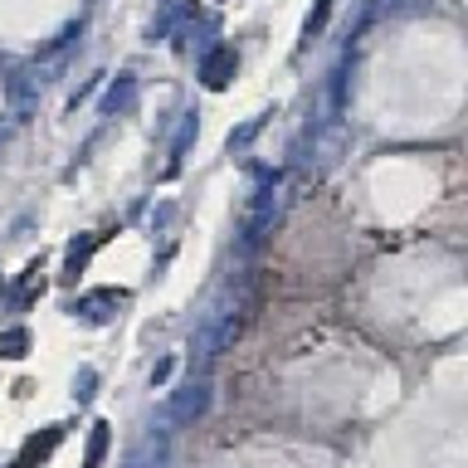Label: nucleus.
<instances>
[{"label":"nucleus","mask_w":468,"mask_h":468,"mask_svg":"<svg viewBox=\"0 0 468 468\" xmlns=\"http://www.w3.org/2000/svg\"><path fill=\"white\" fill-rule=\"evenodd\" d=\"M122 468H171V439H166V430H152V434H142L137 444L127 449Z\"/></svg>","instance_id":"0eeeda50"},{"label":"nucleus","mask_w":468,"mask_h":468,"mask_svg":"<svg viewBox=\"0 0 468 468\" xmlns=\"http://www.w3.org/2000/svg\"><path fill=\"white\" fill-rule=\"evenodd\" d=\"M234 336H239V303H229V298H219L210 313L200 317V327H196V342H190V351H196L200 361H215L219 351H229L234 346Z\"/></svg>","instance_id":"f257e3e1"},{"label":"nucleus","mask_w":468,"mask_h":468,"mask_svg":"<svg viewBox=\"0 0 468 468\" xmlns=\"http://www.w3.org/2000/svg\"><path fill=\"white\" fill-rule=\"evenodd\" d=\"M93 249H98V234H88L83 244H73V249H69V263H64V273H69V278H73V273H83V263H88V254H93Z\"/></svg>","instance_id":"ddd939ff"},{"label":"nucleus","mask_w":468,"mask_h":468,"mask_svg":"<svg viewBox=\"0 0 468 468\" xmlns=\"http://www.w3.org/2000/svg\"><path fill=\"white\" fill-rule=\"evenodd\" d=\"M234 69H239V54H234V44H210V49H205V58H200V79H205V88H210V93L229 88Z\"/></svg>","instance_id":"423d86ee"},{"label":"nucleus","mask_w":468,"mask_h":468,"mask_svg":"<svg viewBox=\"0 0 468 468\" xmlns=\"http://www.w3.org/2000/svg\"><path fill=\"white\" fill-rule=\"evenodd\" d=\"M93 386H98V376L83 366V371L73 376V400H79V405H88V400H93Z\"/></svg>","instance_id":"2eb2a0df"},{"label":"nucleus","mask_w":468,"mask_h":468,"mask_svg":"<svg viewBox=\"0 0 468 468\" xmlns=\"http://www.w3.org/2000/svg\"><path fill=\"white\" fill-rule=\"evenodd\" d=\"M25 351H29V332H25V327L0 332V356H5V361H20Z\"/></svg>","instance_id":"f8f14e48"},{"label":"nucleus","mask_w":468,"mask_h":468,"mask_svg":"<svg viewBox=\"0 0 468 468\" xmlns=\"http://www.w3.org/2000/svg\"><path fill=\"white\" fill-rule=\"evenodd\" d=\"M327 15H332V0H317V10L307 15V25H303V35L313 39V35H322V25H327Z\"/></svg>","instance_id":"dca6fc26"},{"label":"nucleus","mask_w":468,"mask_h":468,"mask_svg":"<svg viewBox=\"0 0 468 468\" xmlns=\"http://www.w3.org/2000/svg\"><path fill=\"white\" fill-rule=\"evenodd\" d=\"M196 132H200L196 112H186V122H181V132H176V142H171V166H166V171H176V166H181V156L190 152V142H196Z\"/></svg>","instance_id":"9d476101"},{"label":"nucleus","mask_w":468,"mask_h":468,"mask_svg":"<svg viewBox=\"0 0 468 468\" xmlns=\"http://www.w3.org/2000/svg\"><path fill=\"white\" fill-rule=\"evenodd\" d=\"M0 146H5V127H0Z\"/></svg>","instance_id":"6ab92c4d"},{"label":"nucleus","mask_w":468,"mask_h":468,"mask_svg":"<svg viewBox=\"0 0 468 468\" xmlns=\"http://www.w3.org/2000/svg\"><path fill=\"white\" fill-rule=\"evenodd\" d=\"M166 376H171V361H156V371H152V386H161Z\"/></svg>","instance_id":"a211bd4d"},{"label":"nucleus","mask_w":468,"mask_h":468,"mask_svg":"<svg viewBox=\"0 0 468 468\" xmlns=\"http://www.w3.org/2000/svg\"><path fill=\"white\" fill-rule=\"evenodd\" d=\"M176 20H181V0H166V10H161V20H152V39H166Z\"/></svg>","instance_id":"4468645a"},{"label":"nucleus","mask_w":468,"mask_h":468,"mask_svg":"<svg viewBox=\"0 0 468 468\" xmlns=\"http://www.w3.org/2000/svg\"><path fill=\"white\" fill-rule=\"evenodd\" d=\"M346 152V127L342 122H322L313 132V142H307V156H303V166L307 171H327L336 166V156Z\"/></svg>","instance_id":"7ed1b4c3"},{"label":"nucleus","mask_w":468,"mask_h":468,"mask_svg":"<svg viewBox=\"0 0 468 468\" xmlns=\"http://www.w3.org/2000/svg\"><path fill=\"white\" fill-rule=\"evenodd\" d=\"M127 303V292L117 288H98V292H83L79 303H73V317L88 322V327H108V322H117V307Z\"/></svg>","instance_id":"39448f33"},{"label":"nucleus","mask_w":468,"mask_h":468,"mask_svg":"<svg viewBox=\"0 0 468 468\" xmlns=\"http://www.w3.org/2000/svg\"><path fill=\"white\" fill-rule=\"evenodd\" d=\"M102 453H108V424H93V434H88V453H83V468H102Z\"/></svg>","instance_id":"9b49d317"},{"label":"nucleus","mask_w":468,"mask_h":468,"mask_svg":"<svg viewBox=\"0 0 468 468\" xmlns=\"http://www.w3.org/2000/svg\"><path fill=\"white\" fill-rule=\"evenodd\" d=\"M273 225H278V176L259 171V190H254L249 215H244V249H259L263 234H273Z\"/></svg>","instance_id":"f03ea898"},{"label":"nucleus","mask_w":468,"mask_h":468,"mask_svg":"<svg viewBox=\"0 0 468 468\" xmlns=\"http://www.w3.org/2000/svg\"><path fill=\"white\" fill-rule=\"evenodd\" d=\"M132 108H137V79H132V73H117L112 79V88L108 93H102V117H127Z\"/></svg>","instance_id":"6e6552de"},{"label":"nucleus","mask_w":468,"mask_h":468,"mask_svg":"<svg viewBox=\"0 0 468 468\" xmlns=\"http://www.w3.org/2000/svg\"><path fill=\"white\" fill-rule=\"evenodd\" d=\"M210 410V386L205 380H186L181 390H171L166 400V424H196Z\"/></svg>","instance_id":"20e7f679"},{"label":"nucleus","mask_w":468,"mask_h":468,"mask_svg":"<svg viewBox=\"0 0 468 468\" xmlns=\"http://www.w3.org/2000/svg\"><path fill=\"white\" fill-rule=\"evenodd\" d=\"M58 439H64V430H58V424H54V430H44V434H35L20 453H15V463H10V468H35V463H44V459L54 453Z\"/></svg>","instance_id":"1a4fd4ad"},{"label":"nucleus","mask_w":468,"mask_h":468,"mask_svg":"<svg viewBox=\"0 0 468 468\" xmlns=\"http://www.w3.org/2000/svg\"><path fill=\"white\" fill-rule=\"evenodd\" d=\"M259 127H263V122H259V117H254V122H249V127H239V132H234V137H229V146H234V152H239V146H244L249 137H254Z\"/></svg>","instance_id":"f3484780"}]
</instances>
